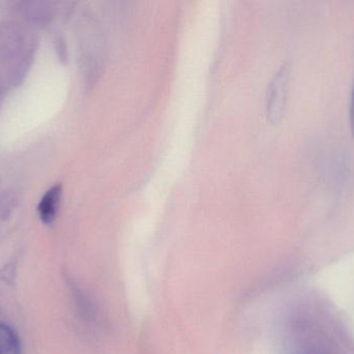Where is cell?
<instances>
[{
    "label": "cell",
    "mask_w": 354,
    "mask_h": 354,
    "mask_svg": "<svg viewBox=\"0 0 354 354\" xmlns=\"http://www.w3.org/2000/svg\"><path fill=\"white\" fill-rule=\"evenodd\" d=\"M288 64L280 67L270 81L268 91V116L272 122L277 123L282 118L286 104L288 87Z\"/></svg>",
    "instance_id": "cell-1"
},
{
    "label": "cell",
    "mask_w": 354,
    "mask_h": 354,
    "mask_svg": "<svg viewBox=\"0 0 354 354\" xmlns=\"http://www.w3.org/2000/svg\"><path fill=\"white\" fill-rule=\"evenodd\" d=\"M62 195V184H56L52 186L49 191H46L45 195L41 197V202L37 206V211H39V218L44 224H51L55 220Z\"/></svg>",
    "instance_id": "cell-2"
},
{
    "label": "cell",
    "mask_w": 354,
    "mask_h": 354,
    "mask_svg": "<svg viewBox=\"0 0 354 354\" xmlns=\"http://www.w3.org/2000/svg\"><path fill=\"white\" fill-rule=\"evenodd\" d=\"M351 132L354 137V85L353 89V95H351Z\"/></svg>",
    "instance_id": "cell-4"
},
{
    "label": "cell",
    "mask_w": 354,
    "mask_h": 354,
    "mask_svg": "<svg viewBox=\"0 0 354 354\" xmlns=\"http://www.w3.org/2000/svg\"><path fill=\"white\" fill-rule=\"evenodd\" d=\"M0 354H21L16 333L4 324H0Z\"/></svg>",
    "instance_id": "cell-3"
}]
</instances>
